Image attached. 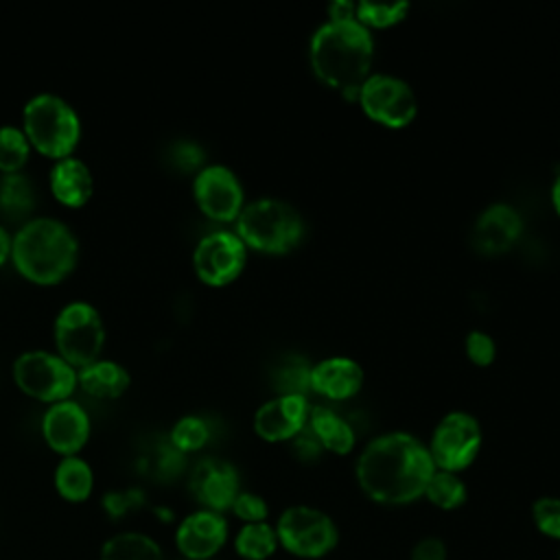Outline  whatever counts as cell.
Listing matches in <instances>:
<instances>
[{
  "label": "cell",
  "mask_w": 560,
  "mask_h": 560,
  "mask_svg": "<svg viewBox=\"0 0 560 560\" xmlns=\"http://www.w3.org/2000/svg\"><path fill=\"white\" fill-rule=\"evenodd\" d=\"M435 472L427 444L405 431L374 438L357 459V483L368 499L381 505H407L424 497Z\"/></svg>",
  "instance_id": "6da1fadb"
},
{
  "label": "cell",
  "mask_w": 560,
  "mask_h": 560,
  "mask_svg": "<svg viewBox=\"0 0 560 560\" xmlns=\"http://www.w3.org/2000/svg\"><path fill=\"white\" fill-rule=\"evenodd\" d=\"M79 238L57 217H31L13 232L11 265L37 287L63 282L79 262Z\"/></svg>",
  "instance_id": "7a4b0ae2"
},
{
  "label": "cell",
  "mask_w": 560,
  "mask_h": 560,
  "mask_svg": "<svg viewBox=\"0 0 560 560\" xmlns=\"http://www.w3.org/2000/svg\"><path fill=\"white\" fill-rule=\"evenodd\" d=\"M308 57L326 85L357 98L359 88L372 74L374 42L357 20H328L313 33Z\"/></svg>",
  "instance_id": "3957f363"
},
{
  "label": "cell",
  "mask_w": 560,
  "mask_h": 560,
  "mask_svg": "<svg viewBox=\"0 0 560 560\" xmlns=\"http://www.w3.org/2000/svg\"><path fill=\"white\" fill-rule=\"evenodd\" d=\"M22 131L33 151L52 162L74 155L83 136L81 116L70 101L55 92H37L22 107Z\"/></svg>",
  "instance_id": "277c9868"
},
{
  "label": "cell",
  "mask_w": 560,
  "mask_h": 560,
  "mask_svg": "<svg viewBox=\"0 0 560 560\" xmlns=\"http://www.w3.org/2000/svg\"><path fill=\"white\" fill-rule=\"evenodd\" d=\"M234 223V232L245 247L262 254H287L304 234V223L298 210L273 197H260L245 203Z\"/></svg>",
  "instance_id": "5b68a950"
},
{
  "label": "cell",
  "mask_w": 560,
  "mask_h": 560,
  "mask_svg": "<svg viewBox=\"0 0 560 560\" xmlns=\"http://www.w3.org/2000/svg\"><path fill=\"white\" fill-rule=\"evenodd\" d=\"M55 352L74 370L101 359L107 330L98 308L85 300L63 304L52 322Z\"/></svg>",
  "instance_id": "8992f818"
},
{
  "label": "cell",
  "mask_w": 560,
  "mask_h": 560,
  "mask_svg": "<svg viewBox=\"0 0 560 560\" xmlns=\"http://www.w3.org/2000/svg\"><path fill=\"white\" fill-rule=\"evenodd\" d=\"M11 376L22 394L46 405L68 400L77 392V370L50 350H26L18 354Z\"/></svg>",
  "instance_id": "52a82bcc"
},
{
  "label": "cell",
  "mask_w": 560,
  "mask_h": 560,
  "mask_svg": "<svg viewBox=\"0 0 560 560\" xmlns=\"http://www.w3.org/2000/svg\"><path fill=\"white\" fill-rule=\"evenodd\" d=\"M278 545L295 558L319 560L328 556L339 542V529L335 521L311 505H291L287 508L276 525Z\"/></svg>",
  "instance_id": "ba28073f"
},
{
  "label": "cell",
  "mask_w": 560,
  "mask_h": 560,
  "mask_svg": "<svg viewBox=\"0 0 560 560\" xmlns=\"http://www.w3.org/2000/svg\"><path fill=\"white\" fill-rule=\"evenodd\" d=\"M357 101L374 122L389 129L411 125L418 114L416 92L407 81L394 74H370L359 88Z\"/></svg>",
  "instance_id": "9c48e42d"
},
{
  "label": "cell",
  "mask_w": 560,
  "mask_h": 560,
  "mask_svg": "<svg viewBox=\"0 0 560 560\" xmlns=\"http://www.w3.org/2000/svg\"><path fill=\"white\" fill-rule=\"evenodd\" d=\"M429 453L438 470L459 472L468 468L481 448V427L466 411L446 413L433 429Z\"/></svg>",
  "instance_id": "30bf717a"
},
{
  "label": "cell",
  "mask_w": 560,
  "mask_h": 560,
  "mask_svg": "<svg viewBox=\"0 0 560 560\" xmlns=\"http://www.w3.org/2000/svg\"><path fill=\"white\" fill-rule=\"evenodd\" d=\"M247 262V247L230 230H214L201 236L192 249L195 276L206 287H225L234 282Z\"/></svg>",
  "instance_id": "8fae6325"
},
{
  "label": "cell",
  "mask_w": 560,
  "mask_h": 560,
  "mask_svg": "<svg viewBox=\"0 0 560 560\" xmlns=\"http://www.w3.org/2000/svg\"><path fill=\"white\" fill-rule=\"evenodd\" d=\"M192 199L212 221H236L245 208V192L238 175L225 164H206L192 177Z\"/></svg>",
  "instance_id": "7c38bea8"
},
{
  "label": "cell",
  "mask_w": 560,
  "mask_h": 560,
  "mask_svg": "<svg viewBox=\"0 0 560 560\" xmlns=\"http://www.w3.org/2000/svg\"><path fill=\"white\" fill-rule=\"evenodd\" d=\"M39 431L46 446L52 453L61 457H70V455H79L83 446L90 442L92 420L88 409L81 402L68 398L46 407L39 422Z\"/></svg>",
  "instance_id": "4fadbf2b"
},
{
  "label": "cell",
  "mask_w": 560,
  "mask_h": 560,
  "mask_svg": "<svg viewBox=\"0 0 560 560\" xmlns=\"http://www.w3.org/2000/svg\"><path fill=\"white\" fill-rule=\"evenodd\" d=\"M188 488L201 510L223 514L232 508L236 494L241 492L238 470L225 459L206 457L195 464Z\"/></svg>",
  "instance_id": "5bb4252c"
},
{
  "label": "cell",
  "mask_w": 560,
  "mask_h": 560,
  "mask_svg": "<svg viewBox=\"0 0 560 560\" xmlns=\"http://www.w3.org/2000/svg\"><path fill=\"white\" fill-rule=\"evenodd\" d=\"M228 542V521L219 512L197 510L184 516L175 529V547L188 560H210Z\"/></svg>",
  "instance_id": "9a60e30c"
},
{
  "label": "cell",
  "mask_w": 560,
  "mask_h": 560,
  "mask_svg": "<svg viewBox=\"0 0 560 560\" xmlns=\"http://www.w3.org/2000/svg\"><path fill=\"white\" fill-rule=\"evenodd\" d=\"M306 396L278 394L254 413V431L265 442H289L308 424Z\"/></svg>",
  "instance_id": "2e32d148"
},
{
  "label": "cell",
  "mask_w": 560,
  "mask_h": 560,
  "mask_svg": "<svg viewBox=\"0 0 560 560\" xmlns=\"http://www.w3.org/2000/svg\"><path fill=\"white\" fill-rule=\"evenodd\" d=\"M523 232L521 214L508 203L488 206L472 225V245L481 254H503L508 252Z\"/></svg>",
  "instance_id": "e0dca14e"
},
{
  "label": "cell",
  "mask_w": 560,
  "mask_h": 560,
  "mask_svg": "<svg viewBox=\"0 0 560 560\" xmlns=\"http://www.w3.org/2000/svg\"><path fill=\"white\" fill-rule=\"evenodd\" d=\"M48 188L61 206L81 208L94 195L92 168L77 155L57 160L48 171Z\"/></svg>",
  "instance_id": "ac0fdd59"
},
{
  "label": "cell",
  "mask_w": 560,
  "mask_h": 560,
  "mask_svg": "<svg viewBox=\"0 0 560 560\" xmlns=\"http://www.w3.org/2000/svg\"><path fill=\"white\" fill-rule=\"evenodd\" d=\"M361 385L363 368L350 357H328L311 368V389L324 398H352Z\"/></svg>",
  "instance_id": "d6986e66"
},
{
  "label": "cell",
  "mask_w": 560,
  "mask_h": 560,
  "mask_svg": "<svg viewBox=\"0 0 560 560\" xmlns=\"http://www.w3.org/2000/svg\"><path fill=\"white\" fill-rule=\"evenodd\" d=\"M131 385L129 370L114 359H96L77 370V389L96 400H116Z\"/></svg>",
  "instance_id": "ffe728a7"
},
{
  "label": "cell",
  "mask_w": 560,
  "mask_h": 560,
  "mask_svg": "<svg viewBox=\"0 0 560 560\" xmlns=\"http://www.w3.org/2000/svg\"><path fill=\"white\" fill-rule=\"evenodd\" d=\"M308 429L315 433L324 451L335 455H346L354 448L357 435L354 429L330 407L317 405L308 411Z\"/></svg>",
  "instance_id": "44dd1931"
},
{
  "label": "cell",
  "mask_w": 560,
  "mask_h": 560,
  "mask_svg": "<svg viewBox=\"0 0 560 560\" xmlns=\"http://www.w3.org/2000/svg\"><path fill=\"white\" fill-rule=\"evenodd\" d=\"M57 494L68 503H83L94 490V470L81 455L61 457L52 472Z\"/></svg>",
  "instance_id": "7402d4cb"
},
{
  "label": "cell",
  "mask_w": 560,
  "mask_h": 560,
  "mask_svg": "<svg viewBox=\"0 0 560 560\" xmlns=\"http://www.w3.org/2000/svg\"><path fill=\"white\" fill-rule=\"evenodd\" d=\"M35 208V186L31 177L22 173L0 175V217L7 221H24L31 219Z\"/></svg>",
  "instance_id": "603a6c76"
},
{
  "label": "cell",
  "mask_w": 560,
  "mask_h": 560,
  "mask_svg": "<svg viewBox=\"0 0 560 560\" xmlns=\"http://www.w3.org/2000/svg\"><path fill=\"white\" fill-rule=\"evenodd\" d=\"M98 560H164L160 545L142 532H120L107 538Z\"/></svg>",
  "instance_id": "cb8c5ba5"
},
{
  "label": "cell",
  "mask_w": 560,
  "mask_h": 560,
  "mask_svg": "<svg viewBox=\"0 0 560 560\" xmlns=\"http://www.w3.org/2000/svg\"><path fill=\"white\" fill-rule=\"evenodd\" d=\"M278 536L273 525L247 523L234 536V551L243 560H269L278 551Z\"/></svg>",
  "instance_id": "d4e9b609"
},
{
  "label": "cell",
  "mask_w": 560,
  "mask_h": 560,
  "mask_svg": "<svg viewBox=\"0 0 560 560\" xmlns=\"http://www.w3.org/2000/svg\"><path fill=\"white\" fill-rule=\"evenodd\" d=\"M33 147L20 125H0V175L22 173Z\"/></svg>",
  "instance_id": "484cf974"
},
{
  "label": "cell",
  "mask_w": 560,
  "mask_h": 560,
  "mask_svg": "<svg viewBox=\"0 0 560 560\" xmlns=\"http://www.w3.org/2000/svg\"><path fill=\"white\" fill-rule=\"evenodd\" d=\"M424 497L440 510H457L466 503L468 490L457 472L435 468L424 488Z\"/></svg>",
  "instance_id": "4316f807"
},
{
  "label": "cell",
  "mask_w": 560,
  "mask_h": 560,
  "mask_svg": "<svg viewBox=\"0 0 560 560\" xmlns=\"http://www.w3.org/2000/svg\"><path fill=\"white\" fill-rule=\"evenodd\" d=\"M208 440H210V424L195 413L182 416L179 420H175V424L168 431L171 446L177 448L182 455L203 448Z\"/></svg>",
  "instance_id": "83f0119b"
},
{
  "label": "cell",
  "mask_w": 560,
  "mask_h": 560,
  "mask_svg": "<svg viewBox=\"0 0 560 560\" xmlns=\"http://www.w3.org/2000/svg\"><path fill=\"white\" fill-rule=\"evenodd\" d=\"M278 394L306 396L311 392V365L300 357H289L273 370Z\"/></svg>",
  "instance_id": "f1b7e54d"
},
{
  "label": "cell",
  "mask_w": 560,
  "mask_h": 560,
  "mask_svg": "<svg viewBox=\"0 0 560 560\" xmlns=\"http://www.w3.org/2000/svg\"><path fill=\"white\" fill-rule=\"evenodd\" d=\"M409 11V2H357V22L365 28H385L400 22Z\"/></svg>",
  "instance_id": "f546056e"
},
{
  "label": "cell",
  "mask_w": 560,
  "mask_h": 560,
  "mask_svg": "<svg viewBox=\"0 0 560 560\" xmlns=\"http://www.w3.org/2000/svg\"><path fill=\"white\" fill-rule=\"evenodd\" d=\"M532 518L536 529L551 538L560 540V499L558 497H540L532 505Z\"/></svg>",
  "instance_id": "4dcf8cb0"
},
{
  "label": "cell",
  "mask_w": 560,
  "mask_h": 560,
  "mask_svg": "<svg viewBox=\"0 0 560 560\" xmlns=\"http://www.w3.org/2000/svg\"><path fill=\"white\" fill-rule=\"evenodd\" d=\"M234 512V516L238 521H243V525L247 523H265L267 516H269V508H267V501L256 494V492H247V490H241L230 508Z\"/></svg>",
  "instance_id": "1f68e13d"
},
{
  "label": "cell",
  "mask_w": 560,
  "mask_h": 560,
  "mask_svg": "<svg viewBox=\"0 0 560 560\" xmlns=\"http://www.w3.org/2000/svg\"><path fill=\"white\" fill-rule=\"evenodd\" d=\"M464 348H466V354L468 359L475 363V365H490L494 361V354H497V346H494V339L481 330H470L466 335V341H464Z\"/></svg>",
  "instance_id": "d6a6232c"
},
{
  "label": "cell",
  "mask_w": 560,
  "mask_h": 560,
  "mask_svg": "<svg viewBox=\"0 0 560 560\" xmlns=\"http://www.w3.org/2000/svg\"><path fill=\"white\" fill-rule=\"evenodd\" d=\"M173 162L182 171L197 173L199 168H203V151L199 144H195L190 140H182V142L173 144Z\"/></svg>",
  "instance_id": "836d02e7"
},
{
  "label": "cell",
  "mask_w": 560,
  "mask_h": 560,
  "mask_svg": "<svg viewBox=\"0 0 560 560\" xmlns=\"http://www.w3.org/2000/svg\"><path fill=\"white\" fill-rule=\"evenodd\" d=\"M142 492L140 490H133V488H127V490H114L109 492L105 499H103V505L105 510L112 514V516H120L133 508H138L142 503Z\"/></svg>",
  "instance_id": "e575fe53"
},
{
  "label": "cell",
  "mask_w": 560,
  "mask_h": 560,
  "mask_svg": "<svg viewBox=\"0 0 560 560\" xmlns=\"http://www.w3.org/2000/svg\"><path fill=\"white\" fill-rule=\"evenodd\" d=\"M446 542L438 536H424L420 538L411 549V560H446Z\"/></svg>",
  "instance_id": "d590c367"
},
{
  "label": "cell",
  "mask_w": 560,
  "mask_h": 560,
  "mask_svg": "<svg viewBox=\"0 0 560 560\" xmlns=\"http://www.w3.org/2000/svg\"><path fill=\"white\" fill-rule=\"evenodd\" d=\"M293 442V453L302 459V462H313L319 457V453L324 451V446L319 444V440L315 438V433L308 429V424L291 440Z\"/></svg>",
  "instance_id": "8d00e7d4"
},
{
  "label": "cell",
  "mask_w": 560,
  "mask_h": 560,
  "mask_svg": "<svg viewBox=\"0 0 560 560\" xmlns=\"http://www.w3.org/2000/svg\"><path fill=\"white\" fill-rule=\"evenodd\" d=\"M357 4L348 0H335L328 4V18L330 20H357Z\"/></svg>",
  "instance_id": "74e56055"
},
{
  "label": "cell",
  "mask_w": 560,
  "mask_h": 560,
  "mask_svg": "<svg viewBox=\"0 0 560 560\" xmlns=\"http://www.w3.org/2000/svg\"><path fill=\"white\" fill-rule=\"evenodd\" d=\"M11 245H13V234L0 223V267L11 262Z\"/></svg>",
  "instance_id": "f35d334b"
},
{
  "label": "cell",
  "mask_w": 560,
  "mask_h": 560,
  "mask_svg": "<svg viewBox=\"0 0 560 560\" xmlns=\"http://www.w3.org/2000/svg\"><path fill=\"white\" fill-rule=\"evenodd\" d=\"M551 201H553L556 212L560 214V175L556 177V182H553V186H551Z\"/></svg>",
  "instance_id": "ab89813d"
},
{
  "label": "cell",
  "mask_w": 560,
  "mask_h": 560,
  "mask_svg": "<svg viewBox=\"0 0 560 560\" xmlns=\"http://www.w3.org/2000/svg\"><path fill=\"white\" fill-rule=\"evenodd\" d=\"M558 560H560V558H558Z\"/></svg>",
  "instance_id": "60d3db41"
}]
</instances>
